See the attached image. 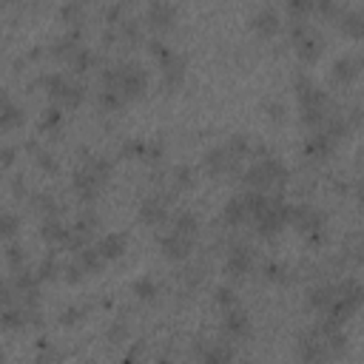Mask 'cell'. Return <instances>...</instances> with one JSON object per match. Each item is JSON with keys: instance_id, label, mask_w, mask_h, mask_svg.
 I'll use <instances>...</instances> for the list:
<instances>
[{"instance_id": "6da1fadb", "label": "cell", "mask_w": 364, "mask_h": 364, "mask_svg": "<svg viewBox=\"0 0 364 364\" xmlns=\"http://www.w3.org/2000/svg\"><path fill=\"white\" fill-rule=\"evenodd\" d=\"M148 68L136 60H119V63H111L100 71V85L102 91H117L122 94L125 100H136L148 91Z\"/></svg>"}, {"instance_id": "7a4b0ae2", "label": "cell", "mask_w": 364, "mask_h": 364, "mask_svg": "<svg viewBox=\"0 0 364 364\" xmlns=\"http://www.w3.org/2000/svg\"><path fill=\"white\" fill-rule=\"evenodd\" d=\"M293 91H296L301 122L307 128L318 131L327 122V117H330V97H327V91H321L307 74H296L293 77Z\"/></svg>"}, {"instance_id": "3957f363", "label": "cell", "mask_w": 364, "mask_h": 364, "mask_svg": "<svg viewBox=\"0 0 364 364\" xmlns=\"http://www.w3.org/2000/svg\"><path fill=\"white\" fill-rule=\"evenodd\" d=\"M287 179H290V171H287V165L279 159V156H262V159H256V162H250L245 171H242V182H245V188L247 191H276V193H282V188L287 185Z\"/></svg>"}, {"instance_id": "277c9868", "label": "cell", "mask_w": 364, "mask_h": 364, "mask_svg": "<svg viewBox=\"0 0 364 364\" xmlns=\"http://www.w3.org/2000/svg\"><path fill=\"white\" fill-rule=\"evenodd\" d=\"M37 85H40L51 100L63 102L65 108H77V105H82V100H85V85L77 82V80H68V77L60 74V71L40 74V77H37Z\"/></svg>"}, {"instance_id": "5b68a950", "label": "cell", "mask_w": 364, "mask_h": 364, "mask_svg": "<svg viewBox=\"0 0 364 364\" xmlns=\"http://www.w3.org/2000/svg\"><path fill=\"white\" fill-rule=\"evenodd\" d=\"M364 307V284L355 279H341L336 282V301L330 307V318H336L338 324H347L358 310Z\"/></svg>"}, {"instance_id": "8992f818", "label": "cell", "mask_w": 364, "mask_h": 364, "mask_svg": "<svg viewBox=\"0 0 364 364\" xmlns=\"http://www.w3.org/2000/svg\"><path fill=\"white\" fill-rule=\"evenodd\" d=\"M290 225L310 242L321 245L327 239V213L310 205H290Z\"/></svg>"}, {"instance_id": "52a82bcc", "label": "cell", "mask_w": 364, "mask_h": 364, "mask_svg": "<svg viewBox=\"0 0 364 364\" xmlns=\"http://www.w3.org/2000/svg\"><path fill=\"white\" fill-rule=\"evenodd\" d=\"M253 222H256V233L262 239H273V236L282 233L284 225H290V205L282 199V193H273L270 202H267V208Z\"/></svg>"}, {"instance_id": "ba28073f", "label": "cell", "mask_w": 364, "mask_h": 364, "mask_svg": "<svg viewBox=\"0 0 364 364\" xmlns=\"http://www.w3.org/2000/svg\"><path fill=\"white\" fill-rule=\"evenodd\" d=\"M296 355H299L301 364H327L333 358L330 350H327V341L316 330V324L296 336Z\"/></svg>"}, {"instance_id": "9c48e42d", "label": "cell", "mask_w": 364, "mask_h": 364, "mask_svg": "<svg viewBox=\"0 0 364 364\" xmlns=\"http://www.w3.org/2000/svg\"><path fill=\"white\" fill-rule=\"evenodd\" d=\"M202 165H205V171H208L210 176H228V173H236V171H239L242 159H239L228 145H216V148H210V151L202 156Z\"/></svg>"}, {"instance_id": "30bf717a", "label": "cell", "mask_w": 364, "mask_h": 364, "mask_svg": "<svg viewBox=\"0 0 364 364\" xmlns=\"http://www.w3.org/2000/svg\"><path fill=\"white\" fill-rule=\"evenodd\" d=\"M253 264H256V250L250 245H242V242L233 245L225 256V273L230 279H245L253 270Z\"/></svg>"}, {"instance_id": "8fae6325", "label": "cell", "mask_w": 364, "mask_h": 364, "mask_svg": "<svg viewBox=\"0 0 364 364\" xmlns=\"http://www.w3.org/2000/svg\"><path fill=\"white\" fill-rule=\"evenodd\" d=\"M71 188H74V193H77L80 202L91 205V202L100 196V191L105 188V182H102L97 173H91L85 165H80V168H74V173H71Z\"/></svg>"}, {"instance_id": "7c38bea8", "label": "cell", "mask_w": 364, "mask_h": 364, "mask_svg": "<svg viewBox=\"0 0 364 364\" xmlns=\"http://www.w3.org/2000/svg\"><path fill=\"white\" fill-rule=\"evenodd\" d=\"M168 196H162V193H151V196H145L142 202H139V210H136V219L142 222V225H148V228H162L165 222H168Z\"/></svg>"}, {"instance_id": "4fadbf2b", "label": "cell", "mask_w": 364, "mask_h": 364, "mask_svg": "<svg viewBox=\"0 0 364 364\" xmlns=\"http://www.w3.org/2000/svg\"><path fill=\"white\" fill-rule=\"evenodd\" d=\"M185 71H188V57L182 51H171L165 60H159V74L165 88H179L185 82Z\"/></svg>"}, {"instance_id": "5bb4252c", "label": "cell", "mask_w": 364, "mask_h": 364, "mask_svg": "<svg viewBox=\"0 0 364 364\" xmlns=\"http://www.w3.org/2000/svg\"><path fill=\"white\" fill-rule=\"evenodd\" d=\"M222 333L228 336V338H233V341H239V338H247L250 336V330H253V324H250V316H247V310H242V307H230V310H222Z\"/></svg>"}, {"instance_id": "9a60e30c", "label": "cell", "mask_w": 364, "mask_h": 364, "mask_svg": "<svg viewBox=\"0 0 364 364\" xmlns=\"http://www.w3.org/2000/svg\"><path fill=\"white\" fill-rule=\"evenodd\" d=\"M193 353H196L199 364H233V347L228 341L205 344V338H196Z\"/></svg>"}, {"instance_id": "2e32d148", "label": "cell", "mask_w": 364, "mask_h": 364, "mask_svg": "<svg viewBox=\"0 0 364 364\" xmlns=\"http://www.w3.org/2000/svg\"><path fill=\"white\" fill-rule=\"evenodd\" d=\"M159 250L171 262H185L191 256V250H193V239H188V236H182L176 230H168V233L159 236Z\"/></svg>"}, {"instance_id": "e0dca14e", "label": "cell", "mask_w": 364, "mask_h": 364, "mask_svg": "<svg viewBox=\"0 0 364 364\" xmlns=\"http://www.w3.org/2000/svg\"><path fill=\"white\" fill-rule=\"evenodd\" d=\"M145 20H148L151 28L165 31V28H171L176 23V6L173 3H165V0H154L145 9Z\"/></svg>"}, {"instance_id": "ac0fdd59", "label": "cell", "mask_w": 364, "mask_h": 364, "mask_svg": "<svg viewBox=\"0 0 364 364\" xmlns=\"http://www.w3.org/2000/svg\"><path fill=\"white\" fill-rule=\"evenodd\" d=\"M333 148H336V139L327 134V131H313L307 139H304V156L310 159V162H324L330 154H333Z\"/></svg>"}, {"instance_id": "d6986e66", "label": "cell", "mask_w": 364, "mask_h": 364, "mask_svg": "<svg viewBox=\"0 0 364 364\" xmlns=\"http://www.w3.org/2000/svg\"><path fill=\"white\" fill-rule=\"evenodd\" d=\"M250 28L256 31V34H262V37H270V34H276L279 31V26H282V17H279V9H273V6H259L253 14H250Z\"/></svg>"}, {"instance_id": "ffe728a7", "label": "cell", "mask_w": 364, "mask_h": 364, "mask_svg": "<svg viewBox=\"0 0 364 364\" xmlns=\"http://www.w3.org/2000/svg\"><path fill=\"white\" fill-rule=\"evenodd\" d=\"M304 301H307V307H310L313 313H321V316H324V313H330V307H333V301H336V284L321 282V284L307 287Z\"/></svg>"}, {"instance_id": "44dd1931", "label": "cell", "mask_w": 364, "mask_h": 364, "mask_svg": "<svg viewBox=\"0 0 364 364\" xmlns=\"http://www.w3.org/2000/svg\"><path fill=\"white\" fill-rule=\"evenodd\" d=\"M358 71H361L358 57L341 54V57H336L333 65H330V80H333L336 85H347V82H353V80L358 77Z\"/></svg>"}, {"instance_id": "7402d4cb", "label": "cell", "mask_w": 364, "mask_h": 364, "mask_svg": "<svg viewBox=\"0 0 364 364\" xmlns=\"http://www.w3.org/2000/svg\"><path fill=\"white\" fill-rule=\"evenodd\" d=\"M82 46V26H77V28H65V34H60L54 43H51V54L57 57V60H65L68 63V57L77 51Z\"/></svg>"}, {"instance_id": "603a6c76", "label": "cell", "mask_w": 364, "mask_h": 364, "mask_svg": "<svg viewBox=\"0 0 364 364\" xmlns=\"http://www.w3.org/2000/svg\"><path fill=\"white\" fill-rule=\"evenodd\" d=\"M296 54H299V60L301 63H316L318 57H321V51H324V37L316 31V28H310L304 37H299L296 43Z\"/></svg>"}, {"instance_id": "cb8c5ba5", "label": "cell", "mask_w": 364, "mask_h": 364, "mask_svg": "<svg viewBox=\"0 0 364 364\" xmlns=\"http://www.w3.org/2000/svg\"><path fill=\"white\" fill-rule=\"evenodd\" d=\"M250 219L247 213V205H245V196H230L225 205H222V225L225 228H239Z\"/></svg>"}, {"instance_id": "d4e9b609", "label": "cell", "mask_w": 364, "mask_h": 364, "mask_svg": "<svg viewBox=\"0 0 364 364\" xmlns=\"http://www.w3.org/2000/svg\"><path fill=\"white\" fill-rule=\"evenodd\" d=\"M68 236H71V228L65 222H60L57 216L40 222V239H46L48 245H65Z\"/></svg>"}, {"instance_id": "484cf974", "label": "cell", "mask_w": 364, "mask_h": 364, "mask_svg": "<svg viewBox=\"0 0 364 364\" xmlns=\"http://www.w3.org/2000/svg\"><path fill=\"white\" fill-rule=\"evenodd\" d=\"M26 114H23V105H17L6 91H3V102H0V128L3 131H11L17 125H23Z\"/></svg>"}, {"instance_id": "4316f807", "label": "cell", "mask_w": 364, "mask_h": 364, "mask_svg": "<svg viewBox=\"0 0 364 364\" xmlns=\"http://www.w3.org/2000/svg\"><path fill=\"white\" fill-rule=\"evenodd\" d=\"M97 247H100V253L105 256V262H114V259H119L125 250H128V236L125 233H105L100 242H97Z\"/></svg>"}, {"instance_id": "83f0119b", "label": "cell", "mask_w": 364, "mask_h": 364, "mask_svg": "<svg viewBox=\"0 0 364 364\" xmlns=\"http://www.w3.org/2000/svg\"><path fill=\"white\" fill-rule=\"evenodd\" d=\"M336 26L347 37H364V9H344V14L336 20Z\"/></svg>"}, {"instance_id": "f1b7e54d", "label": "cell", "mask_w": 364, "mask_h": 364, "mask_svg": "<svg viewBox=\"0 0 364 364\" xmlns=\"http://www.w3.org/2000/svg\"><path fill=\"white\" fill-rule=\"evenodd\" d=\"M171 230H176V233H182V236L196 242V236H199V216L193 210H179L171 219Z\"/></svg>"}, {"instance_id": "f546056e", "label": "cell", "mask_w": 364, "mask_h": 364, "mask_svg": "<svg viewBox=\"0 0 364 364\" xmlns=\"http://www.w3.org/2000/svg\"><path fill=\"white\" fill-rule=\"evenodd\" d=\"M28 202H31V208H34L43 219H51V216L60 213V202H57V196L48 193V191H37V193H31Z\"/></svg>"}, {"instance_id": "4dcf8cb0", "label": "cell", "mask_w": 364, "mask_h": 364, "mask_svg": "<svg viewBox=\"0 0 364 364\" xmlns=\"http://www.w3.org/2000/svg\"><path fill=\"white\" fill-rule=\"evenodd\" d=\"M77 262H80V267H82L85 273H91V276L102 273V267H105V256L100 253L97 245H88L85 250H80V253H77Z\"/></svg>"}, {"instance_id": "1f68e13d", "label": "cell", "mask_w": 364, "mask_h": 364, "mask_svg": "<svg viewBox=\"0 0 364 364\" xmlns=\"http://www.w3.org/2000/svg\"><path fill=\"white\" fill-rule=\"evenodd\" d=\"M68 65H71L74 74H85V71H91V68L97 65V54H94L88 46H80V48L68 57Z\"/></svg>"}, {"instance_id": "d6a6232c", "label": "cell", "mask_w": 364, "mask_h": 364, "mask_svg": "<svg viewBox=\"0 0 364 364\" xmlns=\"http://www.w3.org/2000/svg\"><path fill=\"white\" fill-rule=\"evenodd\" d=\"M97 228H100V213L91 210V208H85V210L74 219V225H71V230H77V233H82V236H88V239L97 233Z\"/></svg>"}, {"instance_id": "836d02e7", "label": "cell", "mask_w": 364, "mask_h": 364, "mask_svg": "<svg viewBox=\"0 0 364 364\" xmlns=\"http://www.w3.org/2000/svg\"><path fill=\"white\" fill-rule=\"evenodd\" d=\"M82 165H85L91 173H97L102 182H108V179H111V173H114V162H111L108 156H102V154H91Z\"/></svg>"}, {"instance_id": "e575fe53", "label": "cell", "mask_w": 364, "mask_h": 364, "mask_svg": "<svg viewBox=\"0 0 364 364\" xmlns=\"http://www.w3.org/2000/svg\"><path fill=\"white\" fill-rule=\"evenodd\" d=\"M119 156L122 159H145L148 156V142L145 139H136V136H128L119 145Z\"/></svg>"}, {"instance_id": "d590c367", "label": "cell", "mask_w": 364, "mask_h": 364, "mask_svg": "<svg viewBox=\"0 0 364 364\" xmlns=\"http://www.w3.org/2000/svg\"><path fill=\"white\" fill-rule=\"evenodd\" d=\"M131 293H134L139 301H154V299L159 296V284H156L151 276H142V279H136V282L131 284Z\"/></svg>"}, {"instance_id": "8d00e7d4", "label": "cell", "mask_w": 364, "mask_h": 364, "mask_svg": "<svg viewBox=\"0 0 364 364\" xmlns=\"http://www.w3.org/2000/svg\"><path fill=\"white\" fill-rule=\"evenodd\" d=\"M318 330V327H316ZM324 336V341H327V350H330V355L333 358H338V355H344L347 353V347H350V338H347V333H344V327L341 330H336V333H321Z\"/></svg>"}, {"instance_id": "74e56055", "label": "cell", "mask_w": 364, "mask_h": 364, "mask_svg": "<svg viewBox=\"0 0 364 364\" xmlns=\"http://www.w3.org/2000/svg\"><path fill=\"white\" fill-rule=\"evenodd\" d=\"M60 125H63V108L48 105V108L40 114L37 128H40V131H46V134H51V131H60Z\"/></svg>"}, {"instance_id": "f35d334b", "label": "cell", "mask_w": 364, "mask_h": 364, "mask_svg": "<svg viewBox=\"0 0 364 364\" xmlns=\"http://www.w3.org/2000/svg\"><path fill=\"white\" fill-rule=\"evenodd\" d=\"M321 131H327V134L338 142V139H344V136H347L350 122H347V117H344V114H330V117H327V122L321 125Z\"/></svg>"}, {"instance_id": "ab89813d", "label": "cell", "mask_w": 364, "mask_h": 364, "mask_svg": "<svg viewBox=\"0 0 364 364\" xmlns=\"http://www.w3.org/2000/svg\"><path fill=\"white\" fill-rule=\"evenodd\" d=\"M171 179H173V188H176V191H191L193 182H196V173H193L191 165H176V168L171 171Z\"/></svg>"}, {"instance_id": "60d3db41", "label": "cell", "mask_w": 364, "mask_h": 364, "mask_svg": "<svg viewBox=\"0 0 364 364\" xmlns=\"http://www.w3.org/2000/svg\"><path fill=\"white\" fill-rule=\"evenodd\" d=\"M60 17H63V23H68V28H77V26H82L85 9H82V3H63Z\"/></svg>"}, {"instance_id": "b9f144b4", "label": "cell", "mask_w": 364, "mask_h": 364, "mask_svg": "<svg viewBox=\"0 0 364 364\" xmlns=\"http://www.w3.org/2000/svg\"><path fill=\"white\" fill-rule=\"evenodd\" d=\"M117 31H119V37L128 40V43H139V40H142V23H139L136 17H125V20L117 26Z\"/></svg>"}, {"instance_id": "7bdbcfd3", "label": "cell", "mask_w": 364, "mask_h": 364, "mask_svg": "<svg viewBox=\"0 0 364 364\" xmlns=\"http://www.w3.org/2000/svg\"><path fill=\"white\" fill-rule=\"evenodd\" d=\"M3 256H6V264L11 267V273L20 270V267H26V247L20 242H9Z\"/></svg>"}, {"instance_id": "ee69618b", "label": "cell", "mask_w": 364, "mask_h": 364, "mask_svg": "<svg viewBox=\"0 0 364 364\" xmlns=\"http://www.w3.org/2000/svg\"><path fill=\"white\" fill-rule=\"evenodd\" d=\"M57 276H63V264L48 253V256L37 264V279H40V282H51V279H57Z\"/></svg>"}, {"instance_id": "f6af8a7d", "label": "cell", "mask_w": 364, "mask_h": 364, "mask_svg": "<svg viewBox=\"0 0 364 364\" xmlns=\"http://www.w3.org/2000/svg\"><path fill=\"white\" fill-rule=\"evenodd\" d=\"M213 301H216L222 310L239 307V296H236V290H233V287H228V284H219V287L213 290Z\"/></svg>"}, {"instance_id": "bcb514c9", "label": "cell", "mask_w": 364, "mask_h": 364, "mask_svg": "<svg viewBox=\"0 0 364 364\" xmlns=\"http://www.w3.org/2000/svg\"><path fill=\"white\" fill-rule=\"evenodd\" d=\"M262 273H264V279H267V282H276V284H284V282L290 279V276H287L290 270H287L282 262H273V259H270V262H264Z\"/></svg>"}, {"instance_id": "7dc6e473", "label": "cell", "mask_w": 364, "mask_h": 364, "mask_svg": "<svg viewBox=\"0 0 364 364\" xmlns=\"http://www.w3.org/2000/svg\"><path fill=\"white\" fill-rule=\"evenodd\" d=\"M262 111H264V117H267L270 122H284V114H287L284 102H282V100H273V97H267V100L262 102Z\"/></svg>"}, {"instance_id": "c3c4849f", "label": "cell", "mask_w": 364, "mask_h": 364, "mask_svg": "<svg viewBox=\"0 0 364 364\" xmlns=\"http://www.w3.org/2000/svg\"><path fill=\"white\" fill-rule=\"evenodd\" d=\"M34 162H37V168L46 171V173H57V171H60L57 156H54L51 151H46V148H37V151H34Z\"/></svg>"}, {"instance_id": "681fc988", "label": "cell", "mask_w": 364, "mask_h": 364, "mask_svg": "<svg viewBox=\"0 0 364 364\" xmlns=\"http://www.w3.org/2000/svg\"><path fill=\"white\" fill-rule=\"evenodd\" d=\"M17 228H20V216L6 208V210L0 213V236H3V239H11V236L17 233Z\"/></svg>"}, {"instance_id": "f907efd6", "label": "cell", "mask_w": 364, "mask_h": 364, "mask_svg": "<svg viewBox=\"0 0 364 364\" xmlns=\"http://www.w3.org/2000/svg\"><path fill=\"white\" fill-rule=\"evenodd\" d=\"M97 100H100V105L105 108V111H119L128 100L122 97V94H117V91H102L100 88V94H97Z\"/></svg>"}, {"instance_id": "816d5d0a", "label": "cell", "mask_w": 364, "mask_h": 364, "mask_svg": "<svg viewBox=\"0 0 364 364\" xmlns=\"http://www.w3.org/2000/svg\"><path fill=\"white\" fill-rule=\"evenodd\" d=\"M85 318V307H77V304H68L63 313H60V324L63 327H74V324H80Z\"/></svg>"}, {"instance_id": "f5cc1de1", "label": "cell", "mask_w": 364, "mask_h": 364, "mask_svg": "<svg viewBox=\"0 0 364 364\" xmlns=\"http://www.w3.org/2000/svg\"><path fill=\"white\" fill-rule=\"evenodd\" d=\"M284 9H287L290 17H304V14H310L316 9V3L313 0H287Z\"/></svg>"}, {"instance_id": "db71d44e", "label": "cell", "mask_w": 364, "mask_h": 364, "mask_svg": "<svg viewBox=\"0 0 364 364\" xmlns=\"http://www.w3.org/2000/svg\"><path fill=\"white\" fill-rule=\"evenodd\" d=\"M316 11L324 14V17H330V20H338V17L344 14V6H338V3H333V0H318V3H316Z\"/></svg>"}, {"instance_id": "11a10c76", "label": "cell", "mask_w": 364, "mask_h": 364, "mask_svg": "<svg viewBox=\"0 0 364 364\" xmlns=\"http://www.w3.org/2000/svg\"><path fill=\"white\" fill-rule=\"evenodd\" d=\"M82 276H85V270L80 267V262H77V259H74V262H65V264H63V279H65L68 284H77V282H80Z\"/></svg>"}, {"instance_id": "9f6ffc18", "label": "cell", "mask_w": 364, "mask_h": 364, "mask_svg": "<svg viewBox=\"0 0 364 364\" xmlns=\"http://www.w3.org/2000/svg\"><path fill=\"white\" fill-rule=\"evenodd\" d=\"M128 338V324L122 321V318H114V324L108 327V341L111 344H119V341H125Z\"/></svg>"}, {"instance_id": "6f0895ef", "label": "cell", "mask_w": 364, "mask_h": 364, "mask_svg": "<svg viewBox=\"0 0 364 364\" xmlns=\"http://www.w3.org/2000/svg\"><path fill=\"white\" fill-rule=\"evenodd\" d=\"M102 17H105V23L108 26H119L125 17H122V6L119 3H111V6H105L102 9Z\"/></svg>"}, {"instance_id": "680465c9", "label": "cell", "mask_w": 364, "mask_h": 364, "mask_svg": "<svg viewBox=\"0 0 364 364\" xmlns=\"http://www.w3.org/2000/svg\"><path fill=\"white\" fill-rule=\"evenodd\" d=\"M148 51H151V54H154L156 60H165V57H168V54H171L173 48H168V43H165V40L154 37V40H148Z\"/></svg>"}, {"instance_id": "91938a15", "label": "cell", "mask_w": 364, "mask_h": 364, "mask_svg": "<svg viewBox=\"0 0 364 364\" xmlns=\"http://www.w3.org/2000/svg\"><path fill=\"white\" fill-rule=\"evenodd\" d=\"M14 156H17V148L6 142V145L0 148V162H3V168H11V165H14Z\"/></svg>"}, {"instance_id": "94428289", "label": "cell", "mask_w": 364, "mask_h": 364, "mask_svg": "<svg viewBox=\"0 0 364 364\" xmlns=\"http://www.w3.org/2000/svg\"><path fill=\"white\" fill-rule=\"evenodd\" d=\"M162 151H165L162 142L154 139V142H148V156H145V159H148V162H159V159H162Z\"/></svg>"}, {"instance_id": "6125c7cd", "label": "cell", "mask_w": 364, "mask_h": 364, "mask_svg": "<svg viewBox=\"0 0 364 364\" xmlns=\"http://www.w3.org/2000/svg\"><path fill=\"white\" fill-rule=\"evenodd\" d=\"M11 193H14L17 199L26 196V182H23V176H14V179H11Z\"/></svg>"}, {"instance_id": "be15d7a7", "label": "cell", "mask_w": 364, "mask_h": 364, "mask_svg": "<svg viewBox=\"0 0 364 364\" xmlns=\"http://www.w3.org/2000/svg\"><path fill=\"white\" fill-rule=\"evenodd\" d=\"M355 196H358V202L364 205V173H361L358 182H355Z\"/></svg>"}, {"instance_id": "e7e4bbea", "label": "cell", "mask_w": 364, "mask_h": 364, "mask_svg": "<svg viewBox=\"0 0 364 364\" xmlns=\"http://www.w3.org/2000/svg\"><path fill=\"white\" fill-rule=\"evenodd\" d=\"M136 358H139V350L134 347V350H131V353H128V355H125V358H122L119 364H136Z\"/></svg>"}, {"instance_id": "03108f58", "label": "cell", "mask_w": 364, "mask_h": 364, "mask_svg": "<svg viewBox=\"0 0 364 364\" xmlns=\"http://www.w3.org/2000/svg\"><path fill=\"white\" fill-rule=\"evenodd\" d=\"M358 63H361V68H364V51H361V57H358Z\"/></svg>"}]
</instances>
